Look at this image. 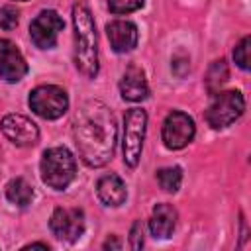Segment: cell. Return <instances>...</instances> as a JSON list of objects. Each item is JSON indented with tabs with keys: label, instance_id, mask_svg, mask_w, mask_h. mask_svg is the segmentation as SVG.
Instances as JSON below:
<instances>
[{
	"label": "cell",
	"instance_id": "1",
	"mask_svg": "<svg viewBox=\"0 0 251 251\" xmlns=\"http://www.w3.org/2000/svg\"><path fill=\"white\" fill-rule=\"evenodd\" d=\"M78 155L88 167H104L116 149V120L100 100H86L73 122Z\"/></svg>",
	"mask_w": 251,
	"mask_h": 251
},
{
	"label": "cell",
	"instance_id": "2",
	"mask_svg": "<svg viewBox=\"0 0 251 251\" xmlns=\"http://www.w3.org/2000/svg\"><path fill=\"white\" fill-rule=\"evenodd\" d=\"M75 27V65L84 75L94 78L98 73V41L92 14L84 4L73 6Z\"/></svg>",
	"mask_w": 251,
	"mask_h": 251
},
{
	"label": "cell",
	"instance_id": "3",
	"mask_svg": "<svg viewBox=\"0 0 251 251\" xmlns=\"http://www.w3.org/2000/svg\"><path fill=\"white\" fill-rule=\"evenodd\" d=\"M76 173V163L67 147H49L41 157V178L49 188H67Z\"/></svg>",
	"mask_w": 251,
	"mask_h": 251
},
{
	"label": "cell",
	"instance_id": "4",
	"mask_svg": "<svg viewBox=\"0 0 251 251\" xmlns=\"http://www.w3.org/2000/svg\"><path fill=\"white\" fill-rule=\"evenodd\" d=\"M145 126H147V114H145V110L131 108V110L126 112L122 151H124V163L127 167H137V163L141 159Z\"/></svg>",
	"mask_w": 251,
	"mask_h": 251
},
{
	"label": "cell",
	"instance_id": "5",
	"mask_svg": "<svg viewBox=\"0 0 251 251\" xmlns=\"http://www.w3.org/2000/svg\"><path fill=\"white\" fill-rule=\"evenodd\" d=\"M243 110H245V98L239 90L218 92L206 110V122L210 127L222 129L233 124L243 114Z\"/></svg>",
	"mask_w": 251,
	"mask_h": 251
},
{
	"label": "cell",
	"instance_id": "6",
	"mask_svg": "<svg viewBox=\"0 0 251 251\" xmlns=\"http://www.w3.org/2000/svg\"><path fill=\"white\" fill-rule=\"evenodd\" d=\"M29 108L45 118V120H57L61 118L69 108V96L61 86L55 84H43L31 90L29 94Z\"/></svg>",
	"mask_w": 251,
	"mask_h": 251
},
{
	"label": "cell",
	"instance_id": "7",
	"mask_svg": "<svg viewBox=\"0 0 251 251\" xmlns=\"http://www.w3.org/2000/svg\"><path fill=\"white\" fill-rule=\"evenodd\" d=\"M196 133L194 120L178 110H173L167 114L163 122V143L169 149H182L186 147Z\"/></svg>",
	"mask_w": 251,
	"mask_h": 251
},
{
	"label": "cell",
	"instance_id": "8",
	"mask_svg": "<svg viewBox=\"0 0 251 251\" xmlns=\"http://www.w3.org/2000/svg\"><path fill=\"white\" fill-rule=\"evenodd\" d=\"M63 27L65 22L55 10H43L29 24V37L39 49H51L57 45V37Z\"/></svg>",
	"mask_w": 251,
	"mask_h": 251
},
{
	"label": "cell",
	"instance_id": "9",
	"mask_svg": "<svg viewBox=\"0 0 251 251\" xmlns=\"http://www.w3.org/2000/svg\"><path fill=\"white\" fill-rule=\"evenodd\" d=\"M49 227L57 239L76 241L84 233V212L80 208H55Z\"/></svg>",
	"mask_w": 251,
	"mask_h": 251
},
{
	"label": "cell",
	"instance_id": "10",
	"mask_svg": "<svg viewBox=\"0 0 251 251\" xmlns=\"http://www.w3.org/2000/svg\"><path fill=\"white\" fill-rule=\"evenodd\" d=\"M0 129H2V133H4L12 143L22 145V147L33 145V143H37V139H39V129H37V126H35L29 118L20 116V114H8V116H4L2 122H0Z\"/></svg>",
	"mask_w": 251,
	"mask_h": 251
},
{
	"label": "cell",
	"instance_id": "11",
	"mask_svg": "<svg viewBox=\"0 0 251 251\" xmlns=\"http://www.w3.org/2000/svg\"><path fill=\"white\" fill-rule=\"evenodd\" d=\"M25 73L27 63L18 47L8 39H0V76L8 82H18L25 76Z\"/></svg>",
	"mask_w": 251,
	"mask_h": 251
},
{
	"label": "cell",
	"instance_id": "12",
	"mask_svg": "<svg viewBox=\"0 0 251 251\" xmlns=\"http://www.w3.org/2000/svg\"><path fill=\"white\" fill-rule=\"evenodd\" d=\"M106 35L116 53H127L137 45V25L127 20H114L106 25Z\"/></svg>",
	"mask_w": 251,
	"mask_h": 251
},
{
	"label": "cell",
	"instance_id": "13",
	"mask_svg": "<svg viewBox=\"0 0 251 251\" xmlns=\"http://www.w3.org/2000/svg\"><path fill=\"white\" fill-rule=\"evenodd\" d=\"M120 92H122V98L129 100V102H141L149 96V86H147L145 75L139 67H135V65L127 67V71L124 73V76L120 80Z\"/></svg>",
	"mask_w": 251,
	"mask_h": 251
},
{
	"label": "cell",
	"instance_id": "14",
	"mask_svg": "<svg viewBox=\"0 0 251 251\" xmlns=\"http://www.w3.org/2000/svg\"><path fill=\"white\" fill-rule=\"evenodd\" d=\"M175 226H176V210L171 204H165V202L157 204L153 208V214H151V220H149L151 235L155 239H167V237L173 235Z\"/></svg>",
	"mask_w": 251,
	"mask_h": 251
},
{
	"label": "cell",
	"instance_id": "15",
	"mask_svg": "<svg viewBox=\"0 0 251 251\" xmlns=\"http://www.w3.org/2000/svg\"><path fill=\"white\" fill-rule=\"evenodd\" d=\"M96 192H98V198L106 204V206H120L126 202L127 198V190H126V184L124 180L110 173V175H104L98 184H96Z\"/></svg>",
	"mask_w": 251,
	"mask_h": 251
},
{
	"label": "cell",
	"instance_id": "16",
	"mask_svg": "<svg viewBox=\"0 0 251 251\" xmlns=\"http://www.w3.org/2000/svg\"><path fill=\"white\" fill-rule=\"evenodd\" d=\"M6 198L16 206H27L33 198V188L25 178H14L6 186Z\"/></svg>",
	"mask_w": 251,
	"mask_h": 251
},
{
	"label": "cell",
	"instance_id": "17",
	"mask_svg": "<svg viewBox=\"0 0 251 251\" xmlns=\"http://www.w3.org/2000/svg\"><path fill=\"white\" fill-rule=\"evenodd\" d=\"M157 180L163 190L167 192H176L180 182H182V171L178 167H165L157 171Z\"/></svg>",
	"mask_w": 251,
	"mask_h": 251
},
{
	"label": "cell",
	"instance_id": "18",
	"mask_svg": "<svg viewBox=\"0 0 251 251\" xmlns=\"http://www.w3.org/2000/svg\"><path fill=\"white\" fill-rule=\"evenodd\" d=\"M226 80H227V65H226V61L224 59L214 61L212 67H210V71H208V76H206V84H208L210 92L216 94Z\"/></svg>",
	"mask_w": 251,
	"mask_h": 251
},
{
	"label": "cell",
	"instance_id": "19",
	"mask_svg": "<svg viewBox=\"0 0 251 251\" xmlns=\"http://www.w3.org/2000/svg\"><path fill=\"white\" fill-rule=\"evenodd\" d=\"M145 0H108V8L112 14H129L143 6Z\"/></svg>",
	"mask_w": 251,
	"mask_h": 251
},
{
	"label": "cell",
	"instance_id": "20",
	"mask_svg": "<svg viewBox=\"0 0 251 251\" xmlns=\"http://www.w3.org/2000/svg\"><path fill=\"white\" fill-rule=\"evenodd\" d=\"M233 59H235V63H237L243 71L249 69V37H247V35L235 45V49H233Z\"/></svg>",
	"mask_w": 251,
	"mask_h": 251
},
{
	"label": "cell",
	"instance_id": "21",
	"mask_svg": "<svg viewBox=\"0 0 251 251\" xmlns=\"http://www.w3.org/2000/svg\"><path fill=\"white\" fill-rule=\"evenodd\" d=\"M18 25V10L12 6H4L0 8V27L2 29H14Z\"/></svg>",
	"mask_w": 251,
	"mask_h": 251
},
{
	"label": "cell",
	"instance_id": "22",
	"mask_svg": "<svg viewBox=\"0 0 251 251\" xmlns=\"http://www.w3.org/2000/svg\"><path fill=\"white\" fill-rule=\"evenodd\" d=\"M143 222L141 220H135L133 226H131V231H129V245L131 249H141L143 247Z\"/></svg>",
	"mask_w": 251,
	"mask_h": 251
},
{
	"label": "cell",
	"instance_id": "23",
	"mask_svg": "<svg viewBox=\"0 0 251 251\" xmlns=\"http://www.w3.org/2000/svg\"><path fill=\"white\" fill-rule=\"evenodd\" d=\"M108 247H112V249H120L122 243H120L116 237H110V239H106V243H104V249H108Z\"/></svg>",
	"mask_w": 251,
	"mask_h": 251
},
{
	"label": "cell",
	"instance_id": "24",
	"mask_svg": "<svg viewBox=\"0 0 251 251\" xmlns=\"http://www.w3.org/2000/svg\"><path fill=\"white\" fill-rule=\"evenodd\" d=\"M37 247H39V249H49L47 243H29V245H25L24 249H37Z\"/></svg>",
	"mask_w": 251,
	"mask_h": 251
}]
</instances>
